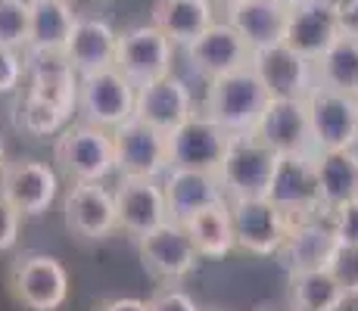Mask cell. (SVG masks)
Masks as SVG:
<instances>
[{
    "label": "cell",
    "mask_w": 358,
    "mask_h": 311,
    "mask_svg": "<svg viewBox=\"0 0 358 311\" xmlns=\"http://www.w3.org/2000/svg\"><path fill=\"white\" fill-rule=\"evenodd\" d=\"M268 103H271V94L262 85L259 75L252 72V66L237 68L231 75H222L215 81H206L203 113L212 115L231 134H250V131H256Z\"/></svg>",
    "instance_id": "6da1fadb"
},
{
    "label": "cell",
    "mask_w": 358,
    "mask_h": 311,
    "mask_svg": "<svg viewBox=\"0 0 358 311\" xmlns=\"http://www.w3.org/2000/svg\"><path fill=\"white\" fill-rule=\"evenodd\" d=\"M53 162L69 178V184H103L115 171V137L113 131L87 122H75L59 131L53 143Z\"/></svg>",
    "instance_id": "7a4b0ae2"
},
{
    "label": "cell",
    "mask_w": 358,
    "mask_h": 311,
    "mask_svg": "<svg viewBox=\"0 0 358 311\" xmlns=\"http://www.w3.org/2000/svg\"><path fill=\"white\" fill-rule=\"evenodd\" d=\"M280 165V153H274L262 137L234 134L228 156L218 168V181L224 187L228 199H250V196H268L274 181V171Z\"/></svg>",
    "instance_id": "3957f363"
},
{
    "label": "cell",
    "mask_w": 358,
    "mask_h": 311,
    "mask_svg": "<svg viewBox=\"0 0 358 311\" xmlns=\"http://www.w3.org/2000/svg\"><path fill=\"white\" fill-rule=\"evenodd\" d=\"M10 293L29 311H59L69 299V271L47 252H22L10 265Z\"/></svg>",
    "instance_id": "277c9868"
},
{
    "label": "cell",
    "mask_w": 358,
    "mask_h": 311,
    "mask_svg": "<svg viewBox=\"0 0 358 311\" xmlns=\"http://www.w3.org/2000/svg\"><path fill=\"white\" fill-rule=\"evenodd\" d=\"M134 113H137V87L115 66L81 75V85H78L81 122L115 131L119 124L134 119Z\"/></svg>",
    "instance_id": "5b68a950"
},
{
    "label": "cell",
    "mask_w": 358,
    "mask_h": 311,
    "mask_svg": "<svg viewBox=\"0 0 358 311\" xmlns=\"http://www.w3.org/2000/svg\"><path fill=\"white\" fill-rule=\"evenodd\" d=\"M268 199L293 221V227L299 221L318 218L324 212V205H321V184H318V150L280 156Z\"/></svg>",
    "instance_id": "8992f818"
},
{
    "label": "cell",
    "mask_w": 358,
    "mask_h": 311,
    "mask_svg": "<svg viewBox=\"0 0 358 311\" xmlns=\"http://www.w3.org/2000/svg\"><path fill=\"white\" fill-rule=\"evenodd\" d=\"M137 246H141L147 274L153 280H159L162 287H178L181 280H187L199 268V259H203L181 221H165L162 227H156L147 237L137 240Z\"/></svg>",
    "instance_id": "52a82bcc"
},
{
    "label": "cell",
    "mask_w": 358,
    "mask_h": 311,
    "mask_svg": "<svg viewBox=\"0 0 358 311\" xmlns=\"http://www.w3.org/2000/svg\"><path fill=\"white\" fill-rule=\"evenodd\" d=\"M228 203L237 249H243L250 255H280V249H284L287 237L293 231V221L268 196L228 199Z\"/></svg>",
    "instance_id": "ba28073f"
},
{
    "label": "cell",
    "mask_w": 358,
    "mask_h": 311,
    "mask_svg": "<svg viewBox=\"0 0 358 311\" xmlns=\"http://www.w3.org/2000/svg\"><path fill=\"white\" fill-rule=\"evenodd\" d=\"M312 143L318 153L324 150H355L358 147V100L334 87L315 85L306 96Z\"/></svg>",
    "instance_id": "9c48e42d"
},
{
    "label": "cell",
    "mask_w": 358,
    "mask_h": 311,
    "mask_svg": "<svg viewBox=\"0 0 358 311\" xmlns=\"http://www.w3.org/2000/svg\"><path fill=\"white\" fill-rule=\"evenodd\" d=\"M115 137V171L122 178H165L171 168L169 134L143 119H128L113 131Z\"/></svg>",
    "instance_id": "30bf717a"
},
{
    "label": "cell",
    "mask_w": 358,
    "mask_h": 311,
    "mask_svg": "<svg viewBox=\"0 0 358 311\" xmlns=\"http://www.w3.org/2000/svg\"><path fill=\"white\" fill-rule=\"evenodd\" d=\"M231 140H234L231 131L222 128L212 115H206L199 109L181 128H175L169 134L171 168H194V171H212V175H218L224 156H228Z\"/></svg>",
    "instance_id": "8fae6325"
},
{
    "label": "cell",
    "mask_w": 358,
    "mask_h": 311,
    "mask_svg": "<svg viewBox=\"0 0 358 311\" xmlns=\"http://www.w3.org/2000/svg\"><path fill=\"white\" fill-rule=\"evenodd\" d=\"M171 62H175V44L153 22L131 25V29L119 34L115 68L134 87H143L150 81H159L165 75H171Z\"/></svg>",
    "instance_id": "7c38bea8"
},
{
    "label": "cell",
    "mask_w": 358,
    "mask_h": 311,
    "mask_svg": "<svg viewBox=\"0 0 358 311\" xmlns=\"http://www.w3.org/2000/svg\"><path fill=\"white\" fill-rule=\"evenodd\" d=\"M63 218L72 237L81 243H100L119 231V212H115V190L103 184H69L63 196Z\"/></svg>",
    "instance_id": "4fadbf2b"
},
{
    "label": "cell",
    "mask_w": 358,
    "mask_h": 311,
    "mask_svg": "<svg viewBox=\"0 0 358 311\" xmlns=\"http://www.w3.org/2000/svg\"><path fill=\"white\" fill-rule=\"evenodd\" d=\"M187 66L203 81H215L222 75H231L237 68H246L252 59V47L243 41L228 19H218L209 31H203L194 44L184 47Z\"/></svg>",
    "instance_id": "5bb4252c"
},
{
    "label": "cell",
    "mask_w": 358,
    "mask_h": 311,
    "mask_svg": "<svg viewBox=\"0 0 358 311\" xmlns=\"http://www.w3.org/2000/svg\"><path fill=\"white\" fill-rule=\"evenodd\" d=\"M115 212H119V231L134 240L171 221L162 178H122L115 187Z\"/></svg>",
    "instance_id": "9a60e30c"
},
{
    "label": "cell",
    "mask_w": 358,
    "mask_h": 311,
    "mask_svg": "<svg viewBox=\"0 0 358 311\" xmlns=\"http://www.w3.org/2000/svg\"><path fill=\"white\" fill-rule=\"evenodd\" d=\"M57 171L41 159H10L0 171V193L22 218H38L57 199Z\"/></svg>",
    "instance_id": "2e32d148"
},
{
    "label": "cell",
    "mask_w": 358,
    "mask_h": 311,
    "mask_svg": "<svg viewBox=\"0 0 358 311\" xmlns=\"http://www.w3.org/2000/svg\"><path fill=\"white\" fill-rule=\"evenodd\" d=\"M250 66L262 78V85L268 87V94L280 96V100H306L308 91L318 85L315 62L299 57L287 44H271L262 47V50H252Z\"/></svg>",
    "instance_id": "e0dca14e"
},
{
    "label": "cell",
    "mask_w": 358,
    "mask_h": 311,
    "mask_svg": "<svg viewBox=\"0 0 358 311\" xmlns=\"http://www.w3.org/2000/svg\"><path fill=\"white\" fill-rule=\"evenodd\" d=\"M22 53H25V78H29L25 91L57 103L69 115L78 113L81 75L69 62L66 50H34V47H25Z\"/></svg>",
    "instance_id": "ac0fdd59"
},
{
    "label": "cell",
    "mask_w": 358,
    "mask_h": 311,
    "mask_svg": "<svg viewBox=\"0 0 358 311\" xmlns=\"http://www.w3.org/2000/svg\"><path fill=\"white\" fill-rule=\"evenodd\" d=\"M340 38H343L340 13L334 6H327L324 0H302L290 10L284 44L293 47L308 62H318Z\"/></svg>",
    "instance_id": "d6986e66"
},
{
    "label": "cell",
    "mask_w": 358,
    "mask_h": 311,
    "mask_svg": "<svg viewBox=\"0 0 358 311\" xmlns=\"http://www.w3.org/2000/svg\"><path fill=\"white\" fill-rule=\"evenodd\" d=\"M252 134L262 137L280 156L312 153L315 150L306 100H280V96H271V103H268L265 115L259 119Z\"/></svg>",
    "instance_id": "ffe728a7"
},
{
    "label": "cell",
    "mask_w": 358,
    "mask_h": 311,
    "mask_svg": "<svg viewBox=\"0 0 358 311\" xmlns=\"http://www.w3.org/2000/svg\"><path fill=\"white\" fill-rule=\"evenodd\" d=\"M194 94H190L187 81L178 78L175 72L165 75L159 81L137 87V119H143L153 128L171 134L175 128H181L184 122L194 115Z\"/></svg>",
    "instance_id": "44dd1931"
},
{
    "label": "cell",
    "mask_w": 358,
    "mask_h": 311,
    "mask_svg": "<svg viewBox=\"0 0 358 311\" xmlns=\"http://www.w3.org/2000/svg\"><path fill=\"white\" fill-rule=\"evenodd\" d=\"M165 199H169V215L171 221H187L196 212H206L212 205L224 203V187L218 175L212 171H194V168H169L162 178Z\"/></svg>",
    "instance_id": "7402d4cb"
},
{
    "label": "cell",
    "mask_w": 358,
    "mask_h": 311,
    "mask_svg": "<svg viewBox=\"0 0 358 311\" xmlns=\"http://www.w3.org/2000/svg\"><path fill=\"white\" fill-rule=\"evenodd\" d=\"M115 53H119V31L106 19L78 16L66 47V57L75 66V72L91 75V72H100V68H113Z\"/></svg>",
    "instance_id": "603a6c76"
},
{
    "label": "cell",
    "mask_w": 358,
    "mask_h": 311,
    "mask_svg": "<svg viewBox=\"0 0 358 311\" xmlns=\"http://www.w3.org/2000/svg\"><path fill=\"white\" fill-rule=\"evenodd\" d=\"M228 22L243 34V41L252 50L271 44H284L287 38V22H290V6L278 3V0H243V3L231 6Z\"/></svg>",
    "instance_id": "cb8c5ba5"
},
{
    "label": "cell",
    "mask_w": 358,
    "mask_h": 311,
    "mask_svg": "<svg viewBox=\"0 0 358 311\" xmlns=\"http://www.w3.org/2000/svg\"><path fill=\"white\" fill-rule=\"evenodd\" d=\"M150 22L175 47H187L203 31H209L218 19L212 0H156L150 10Z\"/></svg>",
    "instance_id": "d4e9b609"
},
{
    "label": "cell",
    "mask_w": 358,
    "mask_h": 311,
    "mask_svg": "<svg viewBox=\"0 0 358 311\" xmlns=\"http://www.w3.org/2000/svg\"><path fill=\"white\" fill-rule=\"evenodd\" d=\"M336 243H340V237H336L334 224H321L318 218H308L290 231L284 249H280V259L290 274L315 271V268H327Z\"/></svg>",
    "instance_id": "484cf974"
},
{
    "label": "cell",
    "mask_w": 358,
    "mask_h": 311,
    "mask_svg": "<svg viewBox=\"0 0 358 311\" xmlns=\"http://www.w3.org/2000/svg\"><path fill=\"white\" fill-rule=\"evenodd\" d=\"M321 205L334 215L346 203L358 199V150H324L318 153Z\"/></svg>",
    "instance_id": "4316f807"
},
{
    "label": "cell",
    "mask_w": 358,
    "mask_h": 311,
    "mask_svg": "<svg viewBox=\"0 0 358 311\" xmlns=\"http://www.w3.org/2000/svg\"><path fill=\"white\" fill-rule=\"evenodd\" d=\"M31 6V41L34 50H66L78 16L66 0H29Z\"/></svg>",
    "instance_id": "83f0119b"
},
{
    "label": "cell",
    "mask_w": 358,
    "mask_h": 311,
    "mask_svg": "<svg viewBox=\"0 0 358 311\" xmlns=\"http://www.w3.org/2000/svg\"><path fill=\"white\" fill-rule=\"evenodd\" d=\"M190 240L196 243L199 255L203 259H222L231 249H237V240H234V221H231V203L212 205L206 212H196L194 218L184 221Z\"/></svg>",
    "instance_id": "f1b7e54d"
},
{
    "label": "cell",
    "mask_w": 358,
    "mask_h": 311,
    "mask_svg": "<svg viewBox=\"0 0 358 311\" xmlns=\"http://www.w3.org/2000/svg\"><path fill=\"white\" fill-rule=\"evenodd\" d=\"M290 299L293 311H340L349 296L327 268H315L290 274Z\"/></svg>",
    "instance_id": "f546056e"
},
{
    "label": "cell",
    "mask_w": 358,
    "mask_h": 311,
    "mask_svg": "<svg viewBox=\"0 0 358 311\" xmlns=\"http://www.w3.org/2000/svg\"><path fill=\"white\" fill-rule=\"evenodd\" d=\"M315 78L318 85L355 96L358 100V38L343 34L334 47L315 62Z\"/></svg>",
    "instance_id": "4dcf8cb0"
},
{
    "label": "cell",
    "mask_w": 358,
    "mask_h": 311,
    "mask_svg": "<svg viewBox=\"0 0 358 311\" xmlns=\"http://www.w3.org/2000/svg\"><path fill=\"white\" fill-rule=\"evenodd\" d=\"M69 119H72V115H69L66 109H59L57 103L44 100V96H38L31 91H25L16 106V124L31 137H50V134H57V131H66Z\"/></svg>",
    "instance_id": "1f68e13d"
},
{
    "label": "cell",
    "mask_w": 358,
    "mask_h": 311,
    "mask_svg": "<svg viewBox=\"0 0 358 311\" xmlns=\"http://www.w3.org/2000/svg\"><path fill=\"white\" fill-rule=\"evenodd\" d=\"M31 41L29 0H0V47L25 50Z\"/></svg>",
    "instance_id": "d6a6232c"
},
{
    "label": "cell",
    "mask_w": 358,
    "mask_h": 311,
    "mask_svg": "<svg viewBox=\"0 0 358 311\" xmlns=\"http://www.w3.org/2000/svg\"><path fill=\"white\" fill-rule=\"evenodd\" d=\"M327 271L343 287L349 299H358V246L355 243H336L334 255L327 261Z\"/></svg>",
    "instance_id": "836d02e7"
},
{
    "label": "cell",
    "mask_w": 358,
    "mask_h": 311,
    "mask_svg": "<svg viewBox=\"0 0 358 311\" xmlns=\"http://www.w3.org/2000/svg\"><path fill=\"white\" fill-rule=\"evenodd\" d=\"M22 78H25V53L0 47V96L19 91Z\"/></svg>",
    "instance_id": "e575fe53"
},
{
    "label": "cell",
    "mask_w": 358,
    "mask_h": 311,
    "mask_svg": "<svg viewBox=\"0 0 358 311\" xmlns=\"http://www.w3.org/2000/svg\"><path fill=\"white\" fill-rule=\"evenodd\" d=\"M150 311H203L181 287H159L147 299Z\"/></svg>",
    "instance_id": "d590c367"
},
{
    "label": "cell",
    "mask_w": 358,
    "mask_h": 311,
    "mask_svg": "<svg viewBox=\"0 0 358 311\" xmlns=\"http://www.w3.org/2000/svg\"><path fill=\"white\" fill-rule=\"evenodd\" d=\"M19 224H22V215L16 212V205L0 193V255L16 249L19 243Z\"/></svg>",
    "instance_id": "8d00e7d4"
},
{
    "label": "cell",
    "mask_w": 358,
    "mask_h": 311,
    "mask_svg": "<svg viewBox=\"0 0 358 311\" xmlns=\"http://www.w3.org/2000/svg\"><path fill=\"white\" fill-rule=\"evenodd\" d=\"M330 224H334L340 243H355L358 246V199L346 203L343 209H336L330 215Z\"/></svg>",
    "instance_id": "74e56055"
},
{
    "label": "cell",
    "mask_w": 358,
    "mask_h": 311,
    "mask_svg": "<svg viewBox=\"0 0 358 311\" xmlns=\"http://www.w3.org/2000/svg\"><path fill=\"white\" fill-rule=\"evenodd\" d=\"M97 311H150V305L134 296H115V299H103Z\"/></svg>",
    "instance_id": "f35d334b"
},
{
    "label": "cell",
    "mask_w": 358,
    "mask_h": 311,
    "mask_svg": "<svg viewBox=\"0 0 358 311\" xmlns=\"http://www.w3.org/2000/svg\"><path fill=\"white\" fill-rule=\"evenodd\" d=\"M340 22H343V34H349V38H358V0L349 6L346 13H343Z\"/></svg>",
    "instance_id": "ab89813d"
},
{
    "label": "cell",
    "mask_w": 358,
    "mask_h": 311,
    "mask_svg": "<svg viewBox=\"0 0 358 311\" xmlns=\"http://www.w3.org/2000/svg\"><path fill=\"white\" fill-rule=\"evenodd\" d=\"M324 3H327V6H334V10H336V13H340V16H343V13H346L349 6L355 3V0H324Z\"/></svg>",
    "instance_id": "60d3db41"
},
{
    "label": "cell",
    "mask_w": 358,
    "mask_h": 311,
    "mask_svg": "<svg viewBox=\"0 0 358 311\" xmlns=\"http://www.w3.org/2000/svg\"><path fill=\"white\" fill-rule=\"evenodd\" d=\"M215 6H222V10H231V6H237V3H243V0H212Z\"/></svg>",
    "instance_id": "b9f144b4"
},
{
    "label": "cell",
    "mask_w": 358,
    "mask_h": 311,
    "mask_svg": "<svg viewBox=\"0 0 358 311\" xmlns=\"http://www.w3.org/2000/svg\"><path fill=\"white\" fill-rule=\"evenodd\" d=\"M3 165H6V150H3V137H0V171H3Z\"/></svg>",
    "instance_id": "7bdbcfd3"
},
{
    "label": "cell",
    "mask_w": 358,
    "mask_h": 311,
    "mask_svg": "<svg viewBox=\"0 0 358 311\" xmlns=\"http://www.w3.org/2000/svg\"><path fill=\"white\" fill-rule=\"evenodd\" d=\"M278 3H284V6H290V10H293V6H296V3H302V0H278Z\"/></svg>",
    "instance_id": "ee69618b"
},
{
    "label": "cell",
    "mask_w": 358,
    "mask_h": 311,
    "mask_svg": "<svg viewBox=\"0 0 358 311\" xmlns=\"http://www.w3.org/2000/svg\"><path fill=\"white\" fill-rule=\"evenodd\" d=\"M256 311H278V308H256Z\"/></svg>",
    "instance_id": "f6af8a7d"
},
{
    "label": "cell",
    "mask_w": 358,
    "mask_h": 311,
    "mask_svg": "<svg viewBox=\"0 0 358 311\" xmlns=\"http://www.w3.org/2000/svg\"><path fill=\"white\" fill-rule=\"evenodd\" d=\"M66 3H72V0H66Z\"/></svg>",
    "instance_id": "bcb514c9"
}]
</instances>
